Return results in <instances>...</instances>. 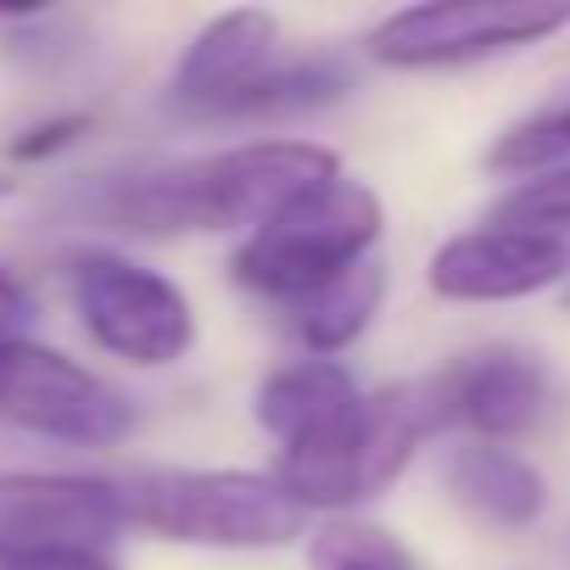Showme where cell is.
I'll list each match as a JSON object with an SVG mask.
<instances>
[{"mask_svg":"<svg viewBox=\"0 0 570 570\" xmlns=\"http://www.w3.org/2000/svg\"><path fill=\"white\" fill-rule=\"evenodd\" d=\"M252 414L285 448L279 487L303 509H347V503L370 498V470H364L370 397L358 392L347 364L297 358V364L274 370L257 386Z\"/></svg>","mask_w":570,"mask_h":570,"instance_id":"7a4b0ae2","label":"cell"},{"mask_svg":"<svg viewBox=\"0 0 570 570\" xmlns=\"http://www.w3.org/2000/svg\"><path fill=\"white\" fill-rule=\"evenodd\" d=\"M274 40H279V23L274 12H257V7H235V12H218L179 57L174 68V85H168V101L185 112V118H202V124H218L229 112L235 96H246L274 62Z\"/></svg>","mask_w":570,"mask_h":570,"instance_id":"30bf717a","label":"cell"},{"mask_svg":"<svg viewBox=\"0 0 570 570\" xmlns=\"http://www.w3.org/2000/svg\"><path fill=\"white\" fill-rule=\"evenodd\" d=\"M68 297L85 336L129 364V370H168L196 342V314L179 285L124 252H73L68 257Z\"/></svg>","mask_w":570,"mask_h":570,"instance_id":"5b68a950","label":"cell"},{"mask_svg":"<svg viewBox=\"0 0 570 570\" xmlns=\"http://www.w3.org/2000/svg\"><path fill=\"white\" fill-rule=\"evenodd\" d=\"M0 570H118L107 553L96 548H57V553H29V559H7Z\"/></svg>","mask_w":570,"mask_h":570,"instance_id":"44dd1931","label":"cell"},{"mask_svg":"<svg viewBox=\"0 0 570 570\" xmlns=\"http://www.w3.org/2000/svg\"><path fill=\"white\" fill-rule=\"evenodd\" d=\"M342 179L331 146L314 140H252L213 157H185L163 168L112 174L96 185L90 213L129 235H207V229H263L292 202Z\"/></svg>","mask_w":570,"mask_h":570,"instance_id":"6da1fadb","label":"cell"},{"mask_svg":"<svg viewBox=\"0 0 570 570\" xmlns=\"http://www.w3.org/2000/svg\"><path fill=\"white\" fill-rule=\"evenodd\" d=\"M308 564L314 570H420L414 553L381 531V525H358V520H331L314 531L308 542Z\"/></svg>","mask_w":570,"mask_h":570,"instance_id":"2e32d148","label":"cell"},{"mask_svg":"<svg viewBox=\"0 0 570 570\" xmlns=\"http://www.w3.org/2000/svg\"><path fill=\"white\" fill-rule=\"evenodd\" d=\"M85 129H90V118H85V112H68V118L35 124L29 135H18V140H12V157H18V163H40V157H51V151L73 146Z\"/></svg>","mask_w":570,"mask_h":570,"instance_id":"d6986e66","label":"cell"},{"mask_svg":"<svg viewBox=\"0 0 570 570\" xmlns=\"http://www.w3.org/2000/svg\"><path fill=\"white\" fill-rule=\"evenodd\" d=\"M12 196V179H0V202H7Z\"/></svg>","mask_w":570,"mask_h":570,"instance_id":"7402d4cb","label":"cell"},{"mask_svg":"<svg viewBox=\"0 0 570 570\" xmlns=\"http://www.w3.org/2000/svg\"><path fill=\"white\" fill-rule=\"evenodd\" d=\"M570 274V246L553 229L487 224L436 246L425 279L448 303H514Z\"/></svg>","mask_w":570,"mask_h":570,"instance_id":"9c48e42d","label":"cell"},{"mask_svg":"<svg viewBox=\"0 0 570 570\" xmlns=\"http://www.w3.org/2000/svg\"><path fill=\"white\" fill-rule=\"evenodd\" d=\"M129 525L124 481L101 475H62V470H0V564L57 553V548H96Z\"/></svg>","mask_w":570,"mask_h":570,"instance_id":"ba28073f","label":"cell"},{"mask_svg":"<svg viewBox=\"0 0 570 570\" xmlns=\"http://www.w3.org/2000/svg\"><path fill=\"white\" fill-rule=\"evenodd\" d=\"M448 425V403H442V381H403L370 397L364 414V470H370V498L403 475V464L414 459V448L425 436H436Z\"/></svg>","mask_w":570,"mask_h":570,"instance_id":"4fadbf2b","label":"cell"},{"mask_svg":"<svg viewBox=\"0 0 570 570\" xmlns=\"http://www.w3.org/2000/svg\"><path fill=\"white\" fill-rule=\"evenodd\" d=\"M448 492L464 514H475L481 525L498 531H520L531 520H542L548 509V481L531 459H520L503 442H464L448 453Z\"/></svg>","mask_w":570,"mask_h":570,"instance_id":"7c38bea8","label":"cell"},{"mask_svg":"<svg viewBox=\"0 0 570 570\" xmlns=\"http://www.w3.org/2000/svg\"><path fill=\"white\" fill-rule=\"evenodd\" d=\"M381 297H386V268H381V257H370L353 274L331 279L325 292H314L308 303H297L292 308V331H297V342L314 358H331V353L353 347L370 331V320L381 314Z\"/></svg>","mask_w":570,"mask_h":570,"instance_id":"5bb4252c","label":"cell"},{"mask_svg":"<svg viewBox=\"0 0 570 570\" xmlns=\"http://www.w3.org/2000/svg\"><path fill=\"white\" fill-rule=\"evenodd\" d=\"M559 157H570V101H559V107H548V112H537V118H525V124H514L509 135H498V146L487 151V163L498 168V174H553V163Z\"/></svg>","mask_w":570,"mask_h":570,"instance_id":"e0dca14e","label":"cell"},{"mask_svg":"<svg viewBox=\"0 0 570 570\" xmlns=\"http://www.w3.org/2000/svg\"><path fill=\"white\" fill-rule=\"evenodd\" d=\"M35 325V292L29 279H18L0 263V342H23V331Z\"/></svg>","mask_w":570,"mask_h":570,"instance_id":"ffe728a7","label":"cell"},{"mask_svg":"<svg viewBox=\"0 0 570 570\" xmlns=\"http://www.w3.org/2000/svg\"><path fill=\"white\" fill-rule=\"evenodd\" d=\"M492 224H514V229H564L570 224V168L537 174L520 190H509L492 213Z\"/></svg>","mask_w":570,"mask_h":570,"instance_id":"ac0fdd59","label":"cell"},{"mask_svg":"<svg viewBox=\"0 0 570 570\" xmlns=\"http://www.w3.org/2000/svg\"><path fill=\"white\" fill-rule=\"evenodd\" d=\"M0 425L68 448H112L129 436L135 409L107 375L23 336L0 342Z\"/></svg>","mask_w":570,"mask_h":570,"instance_id":"8992f818","label":"cell"},{"mask_svg":"<svg viewBox=\"0 0 570 570\" xmlns=\"http://www.w3.org/2000/svg\"><path fill=\"white\" fill-rule=\"evenodd\" d=\"M353 90V73L331 57H314V62H285V68H268L246 96L229 101V112L218 124H257V118H303V112H320L331 101H342Z\"/></svg>","mask_w":570,"mask_h":570,"instance_id":"9a60e30c","label":"cell"},{"mask_svg":"<svg viewBox=\"0 0 570 570\" xmlns=\"http://www.w3.org/2000/svg\"><path fill=\"white\" fill-rule=\"evenodd\" d=\"M375 240H381V196L358 179H331L314 196L292 202L279 218H268L263 229H252L235 246L229 268L246 292L279 308H297L314 292H325L331 279L370 263Z\"/></svg>","mask_w":570,"mask_h":570,"instance_id":"3957f363","label":"cell"},{"mask_svg":"<svg viewBox=\"0 0 570 570\" xmlns=\"http://www.w3.org/2000/svg\"><path fill=\"white\" fill-rule=\"evenodd\" d=\"M129 525L190 548H279L303 537L308 509L257 470H146L124 481Z\"/></svg>","mask_w":570,"mask_h":570,"instance_id":"277c9868","label":"cell"},{"mask_svg":"<svg viewBox=\"0 0 570 570\" xmlns=\"http://www.w3.org/2000/svg\"><path fill=\"white\" fill-rule=\"evenodd\" d=\"M436 381H442L448 425H464L481 442H509L531 431L548 409V370L537 364V353H520V347L470 353L448 364Z\"/></svg>","mask_w":570,"mask_h":570,"instance_id":"8fae6325","label":"cell"},{"mask_svg":"<svg viewBox=\"0 0 570 570\" xmlns=\"http://www.w3.org/2000/svg\"><path fill=\"white\" fill-rule=\"evenodd\" d=\"M570 23V7H531V0H431L381 18L364 51L381 68L425 73V68H464L481 57H503L537 46Z\"/></svg>","mask_w":570,"mask_h":570,"instance_id":"52a82bcc","label":"cell"}]
</instances>
